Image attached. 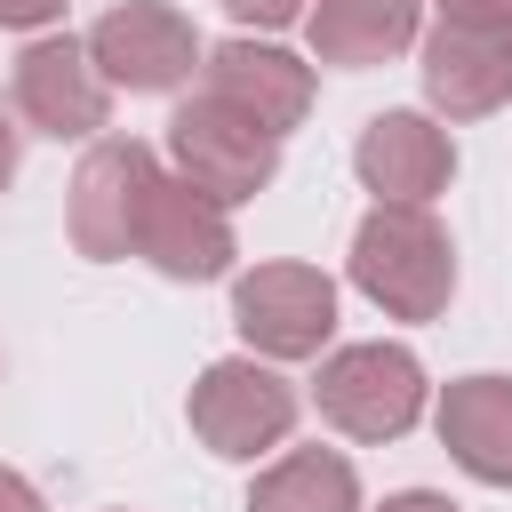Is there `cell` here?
I'll return each mask as SVG.
<instances>
[{
  "label": "cell",
  "mask_w": 512,
  "mask_h": 512,
  "mask_svg": "<svg viewBox=\"0 0 512 512\" xmlns=\"http://www.w3.org/2000/svg\"><path fill=\"white\" fill-rule=\"evenodd\" d=\"M224 16H240V24H256V32H280V24L304 16V0H224Z\"/></svg>",
  "instance_id": "cell-16"
},
{
  "label": "cell",
  "mask_w": 512,
  "mask_h": 512,
  "mask_svg": "<svg viewBox=\"0 0 512 512\" xmlns=\"http://www.w3.org/2000/svg\"><path fill=\"white\" fill-rule=\"evenodd\" d=\"M232 328L264 360H312L336 336V280L320 264H256L232 280Z\"/></svg>",
  "instance_id": "cell-5"
},
{
  "label": "cell",
  "mask_w": 512,
  "mask_h": 512,
  "mask_svg": "<svg viewBox=\"0 0 512 512\" xmlns=\"http://www.w3.org/2000/svg\"><path fill=\"white\" fill-rule=\"evenodd\" d=\"M152 176H160V152H152L144 136H104V144H88V160H80V176H72V208H64V216H72V248L96 256V264L136 256V208H144Z\"/></svg>",
  "instance_id": "cell-7"
},
{
  "label": "cell",
  "mask_w": 512,
  "mask_h": 512,
  "mask_svg": "<svg viewBox=\"0 0 512 512\" xmlns=\"http://www.w3.org/2000/svg\"><path fill=\"white\" fill-rule=\"evenodd\" d=\"M0 512H48V504H40V488H32L24 472H8V464H0Z\"/></svg>",
  "instance_id": "cell-19"
},
{
  "label": "cell",
  "mask_w": 512,
  "mask_h": 512,
  "mask_svg": "<svg viewBox=\"0 0 512 512\" xmlns=\"http://www.w3.org/2000/svg\"><path fill=\"white\" fill-rule=\"evenodd\" d=\"M440 16H456V24H512V0H440Z\"/></svg>",
  "instance_id": "cell-18"
},
{
  "label": "cell",
  "mask_w": 512,
  "mask_h": 512,
  "mask_svg": "<svg viewBox=\"0 0 512 512\" xmlns=\"http://www.w3.org/2000/svg\"><path fill=\"white\" fill-rule=\"evenodd\" d=\"M312 400L344 440H400L424 416V368H416L408 344H384V336L376 344H344V352L320 360Z\"/></svg>",
  "instance_id": "cell-2"
},
{
  "label": "cell",
  "mask_w": 512,
  "mask_h": 512,
  "mask_svg": "<svg viewBox=\"0 0 512 512\" xmlns=\"http://www.w3.org/2000/svg\"><path fill=\"white\" fill-rule=\"evenodd\" d=\"M440 448L472 480L512 488V376H456L440 392Z\"/></svg>",
  "instance_id": "cell-13"
},
{
  "label": "cell",
  "mask_w": 512,
  "mask_h": 512,
  "mask_svg": "<svg viewBox=\"0 0 512 512\" xmlns=\"http://www.w3.org/2000/svg\"><path fill=\"white\" fill-rule=\"evenodd\" d=\"M168 152H176V176L200 184L208 200H256L272 176H280V136L256 128L248 112H232L224 96H184L176 120H168Z\"/></svg>",
  "instance_id": "cell-3"
},
{
  "label": "cell",
  "mask_w": 512,
  "mask_h": 512,
  "mask_svg": "<svg viewBox=\"0 0 512 512\" xmlns=\"http://www.w3.org/2000/svg\"><path fill=\"white\" fill-rule=\"evenodd\" d=\"M352 288L392 320H440L456 288V248L424 200H376L352 232Z\"/></svg>",
  "instance_id": "cell-1"
},
{
  "label": "cell",
  "mask_w": 512,
  "mask_h": 512,
  "mask_svg": "<svg viewBox=\"0 0 512 512\" xmlns=\"http://www.w3.org/2000/svg\"><path fill=\"white\" fill-rule=\"evenodd\" d=\"M248 512H360V480L336 448H288L272 472H256Z\"/></svg>",
  "instance_id": "cell-15"
},
{
  "label": "cell",
  "mask_w": 512,
  "mask_h": 512,
  "mask_svg": "<svg viewBox=\"0 0 512 512\" xmlns=\"http://www.w3.org/2000/svg\"><path fill=\"white\" fill-rule=\"evenodd\" d=\"M424 96L448 120H488L512 104V24H456L424 32Z\"/></svg>",
  "instance_id": "cell-10"
},
{
  "label": "cell",
  "mask_w": 512,
  "mask_h": 512,
  "mask_svg": "<svg viewBox=\"0 0 512 512\" xmlns=\"http://www.w3.org/2000/svg\"><path fill=\"white\" fill-rule=\"evenodd\" d=\"M200 88L224 96L232 112H248L272 136H288L312 112V64H296L272 40H216V48H200Z\"/></svg>",
  "instance_id": "cell-11"
},
{
  "label": "cell",
  "mask_w": 512,
  "mask_h": 512,
  "mask_svg": "<svg viewBox=\"0 0 512 512\" xmlns=\"http://www.w3.org/2000/svg\"><path fill=\"white\" fill-rule=\"evenodd\" d=\"M352 168H360V184L376 200H432L456 176V144L424 112H376L360 128V144H352Z\"/></svg>",
  "instance_id": "cell-12"
},
{
  "label": "cell",
  "mask_w": 512,
  "mask_h": 512,
  "mask_svg": "<svg viewBox=\"0 0 512 512\" xmlns=\"http://www.w3.org/2000/svg\"><path fill=\"white\" fill-rule=\"evenodd\" d=\"M88 64L104 72V88H128V96H160V88H184L192 64H200V32L184 8L168 0H120L96 16L88 32Z\"/></svg>",
  "instance_id": "cell-6"
},
{
  "label": "cell",
  "mask_w": 512,
  "mask_h": 512,
  "mask_svg": "<svg viewBox=\"0 0 512 512\" xmlns=\"http://www.w3.org/2000/svg\"><path fill=\"white\" fill-rule=\"evenodd\" d=\"M136 256L152 264V272H168V280H216V272H232V216H224V200H208L200 184H184V176H152V192H144V208H136Z\"/></svg>",
  "instance_id": "cell-8"
},
{
  "label": "cell",
  "mask_w": 512,
  "mask_h": 512,
  "mask_svg": "<svg viewBox=\"0 0 512 512\" xmlns=\"http://www.w3.org/2000/svg\"><path fill=\"white\" fill-rule=\"evenodd\" d=\"M8 96H16V112H24V128H40V136H96L104 120H112V88H104V72L88 64V40H72V32H40L24 56H16V80H8Z\"/></svg>",
  "instance_id": "cell-9"
},
{
  "label": "cell",
  "mask_w": 512,
  "mask_h": 512,
  "mask_svg": "<svg viewBox=\"0 0 512 512\" xmlns=\"http://www.w3.org/2000/svg\"><path fill=\"white\" fill-rule=\"evenodd\" d=\"M384 512H456V504L432 496V488H400V496H384Z\"/></svg>",
  "instance_id": "cell-20"
},
{
  "label": "cell",
  "mask_w": 512,
  "mask_h": 512,
  "mask_svg": "<svg viewBox=\"0 0 512 512\" xmlns=\"http://www.w3.org/2000/svg\"><path fill=\"white\" fill-rule=\"evenodd\" d=\"M192 432H200V448L208 456H224V464H256L264 448H280L288 432H296V384L272 368V360H216V368H200V384H192Z\"/></svg>",
  "instance_id": "cell-4"
},
{
  "label": "cell",
  "mask_w": 512,
  "mask_h": 512,
  "mask_svg": "<svg viewBox=\"0 0 512 512\" xmlns=\"http://www.w3.org/2000/svg\"><path fill=\"white\" fill-rule=\"evenodd\" d=\"M8 176H16V120L0 112V192H8Z\"/></svg>",
  "instance_id": "cell-21"
},
{
  "label": "cell",
  "mask_w": 512,
  "mask_h": 512,
  "mask_svg": "<svg viewBox=\"0 0 512 512\" xmlns=\"http://www.w3.org/2000/svg\"><path fill=\"white\" fill-rule=\"evenodd\" d=\"M64 16V0H0V24L8 32H40V24H56Z\"/></svg>",
  "instance_id": "cell-17"
},
{
  "label": "cell",
  "mask_w": 512,
  "mask_h": 512,
  "mask_svg": "<svg viewBox=\"0 0 512 512\" xmlns=\"http://www.w3.org/2000/svg\"><path fill=\"white\" fill-rule=\"evenodd\" d=\"M416 8H424V0H312V8H304L312 56L336 64V72L392 64L400 48H416Z\"/></svg>",
  "instance_id": "cell-14"
}]
</instances>
